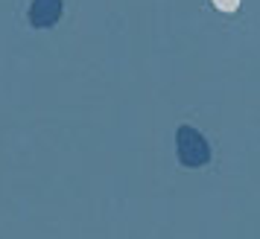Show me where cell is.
<instances>
[{
	"label": "cell",
	"instance_id": "1",
	"mask_svg": "<svg viewBox=\"0 0 260 239\" xmlns=\"http://www.w3.org/2000/svg\"><path fill=\"white\" fill-rule=\"evenodd\" d=\"M176 152H178L181 167H187V169L205 167L211 161V146H208V140L202 137V132L190 129V126H181L176 132Z\"/></svg>",
	"mask_w": 260,
	"mask_h": 239
},
{
	"label": "cell",
	"instance_id": "2",
	"mask_svg": "<svg viewBox=\"0 0 260 239\" xmlns=\"http://www.w3.org/2000/svg\"><path fill=\"white\" fill-rule=\"evenodd\" d=\"M61 18V0H32L29 6V24L36 29H50Z\"/></svg>",
	"mask_w": 260,
	"mask_h": 239
},
{
	"label": "cell",
	"instance_id": "3",
	"mask_svg": "<svg viewBox=\"0 0 260 239\" xmlns=\"http://www.w3.org/2000/svg\"><path fill=\"white\" fill-rule=\"evenodd\" d=\"M213 6H216L219 12H237L240 0H213Z\"/></svg>",
	"mask_w": 260,
	"mask_h": 239
}]
</instances>
